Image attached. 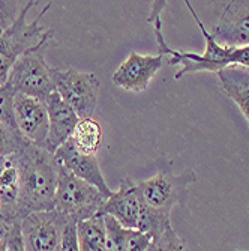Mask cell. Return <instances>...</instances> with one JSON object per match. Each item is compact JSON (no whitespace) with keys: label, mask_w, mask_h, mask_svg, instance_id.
Here are the masks:
<instances>
[{"label":"cell","mask_w":249,"mask_h":251,"mask_svg":"<svg viewBox=\"0 0 249 251\" xmlns=\"http://www.w3.org/2000/svg\"><path fill=\"white\" fill-rule=\"evenodd\" d=\"M15 153L21 175L17 220L23 221L33 212L53 211L59 173L54 153L27 140H23Z\"/></svg>","instance_id":"cell-1"},{"label":"cell","mask_w":249,"mask_h":251,"mask_svg":"<svg viewBox=\"0 0 249 251\" xmlns=\"http://www.w3.org/2000/svg\"><path fill=\"white\" fill-rule=\"evenodd\" d=\"M168 2H153L152 3V11L147 18L149 23L153 25V33L158 42V50L162 56H170V65H182V70L176 74V80H180L185 74L191 73H200V71H209L213 74H218L219 71L225 70L227 66L237 65V49L225 47L221 45L213 35L206 29L203 25V21L197 15L192 3L186 0V6L191 11L197 26L200 27L203 36L206 39V49L204 53H191V51H180V50H173L167 44L164 33H162V21H161V12L167 6Z\"/></svg>","instance_id":"cell-2"},{"label":"cell","mask_w":249,"mask_h":251,"mask_svg":"<svg viewBox=\"0 0 249 251\" xmlns=\"http://www.w3.org/2000/svg\"><path fill=\"white\" fill-rule=\"evenodd\" d=\"M36 3L38 2H29L23 5L18 11L6 15L0 21V84L8 81L15 60L39 44L50 30L41 26V20L51 8V3H47L33 21L27 23L26 17Z\"/></svg>","instance_id":"cell-3"},{"label":"cell","mask_w":249,"mask_h":251,"mask_svg":"<svg viewBox=\"0 0 249 251\" xmlns=\"http://www.w3.org/2000/svg\"><path fill=\"white\" fill-rule=\"evenodd\" d=\"M156 169L155 176L137 182V194L144 206L171 217L176 204L185 203L188 190L197 182V176L192 170L173 173V163L167 158L158 159Z\"/></svg>","instance_id":"cell-4"},{"label":"cell","mask_w":249,"mask_h":251,"mask_svg":"<svg viewBox=\"0 0 249 251\" xmlns=\"http://www.w3.org/2000/svg\"><path fill=\"white\" fill-rule=\"evenodd\" d=\"M53 36L54 30L50 29L39 44L24 51L15 60L6 83L17 94L45 101L54 92L53 68H50L45 60V51Z\"/></svg>","instance_id":"cell-5"},{"label":"cell","mask_w":249,"mask_h":251,"mask_svg":"<svg viewBox=\"0 0 249 251\" xmlns=\"http://www.w3.org/2000/svg\"><path fill=\"white\" fill-rule=\"evenodd\" d=\"M105 200L107 197L98 188L78 179L59 163L54 209L68 221L78 224L98 215Z\"/></svg>","instance_id":"cell-6"},{"label":"cell","mask_w":249,"mask_h":251,"mask_svg":"<svg viewBox=\"0 0 249 251\" xmlns=\"http://www.w3.org/2000/svg\"><path fill=\"white\" fill-rule=\"evenodd\" d=\"M54 90L69 104L80 119L92 118L99 101L101 81L93 73L77 70H53Z\"/></svg>","instance_id":"cell-7"},{"label":"cell","mask_w":249,"mask_h":251,"mask_svg":"<svg viewBox=\"0 0 249 251\" xmlns=\"http://www.w3.org/2000/svg\"><path fill=\"white\" fill-rule=\"evenodd\" d=\"M68 221L59 211H41L21 221V232L27 251H59Z\"/></svg>","instance_id":"cell-8"},{"label":"cell","mask_w":249,"mask_h":251,"mask_svg":"<svg viewBox=\"0 0 249 251\" xmlns=\"http://www.w3.org/2000/svg\"><path fill=\"white\" fill-rule=\"evenodd\" d=\"M17 129L29 143L45 148L48 139V111L45 102L27 95L17 94L14 98Z\"/></svg>","instance_id":"cell-9"},{"label":"cell","mask_w":249,"mask_h":251,"mask_svg":"<svg viewBox=\"0 0 249 251\" xmlns=\"http://www.w3.org/2000/svg\"><path fill=\"white\" fill-rule=\"evenodd\" d=\"M162 54H140L131 51L128 59L113 74V83L129 92H143L150 84L156 73L162 68Z\"/></svg>","instance_id":"cell-10"},{"label":"cell","mask_w":249,"mask_h":251,"mask_svg":"<svg viewBox=\"0 0 249 251\" xmlns=\"http://www.w3.org/2000/svg\"><path fill=\"white\" fill-rule=\"evenodd\" d=\"M225 47L242 49L249 45V0H234L224 8L219 21L210 32Z\"/></svg>","instance_id":"cell-11"},{"label":"cell","mask_w":249,"mask_h":251,"mask_svg":"<svg viewBox=\"0 0 249 251\" xmlns=\"http://www.w3.org/2000/svg\"><path fill=\"white\" fill-rule=\"evenodd\" d=\"M54 156L66 170H69L78 179L98 188L107 199L113 194V190L108 187L107 180L101 172V166L96 155L81 153L80 151L75 149L71 140H68L54 152Z\"/></svg>","instance_id":"cell-12"},{"label":"cell","mask_w":249,"mask_h":251,"mask_svg":"<svg viewBox=\"0 0 249 251\" xmlns=\"http://www.w3.org/2000/svg\"><path fill=\"white\" fill-rule=\"evenodd\" d=\"M140 214V199L137 194V182L131 177L120 180L119 188L105 200L98 215H110L117 220L125 229H137Z\"/></svg>","instance_id":"cell-13"},{"label":"cell","mask_w":249,"mask_h":251,"mask_svg":"<svg viewBox=\"0 0 249 251\" xmlns=\"http://www.w3.org/2000/svg\"><path fill=\"white\" fill-rule=\"evenodd\" d=\"M44 102L48 111V122H50L48 139L45 149H48L51 153H54L62 145H65L71 139L80 118L74 111V108L68 102H65L56 90Z\"/></svg>","instance_id":"cell-14"},{"label":"cell","mask_w":249,"mask_h":251,"mask_svg":"<svg viewBox=\"0 0 249 251\" xmlns=\"http://www.w3.org/2000/svg\"><path fill=\"white\" fill-rule=\"evenodd\" d=\"M20 164L17 153L0 158V211L2 220L0 223L18 221L17 206L20 199Z\"/></svg>","instance_id":"cell-15"},{"label":"cell","mask_w":249,"mask_h":251,"mask_svg":"<svg viewBox=\"0 0 249 251\" xmlns=\"http://www.w3.org/2000/svg\"><path fill=\"white\" fill-rule=\"evenodd\" d=\"M216 75L222 92L239 105L249 124V68L231 65Z\"/></svg>","instance_id":"cell-16"},{"label":"cell","mask_w":249,"mask_h":251,"mask_svg":"<svg viewBox=\"0 0 249 251\" xmlns=\"http://www.w3.org/2000/svg\"><path fill=\"white\" fill-rule=\"evenodd\" d=\"M69 140L81 153L96 155L102 143V128L93 118L80 119Z\"/></svg>","instance_id":"cell-17"},{"label":"cell","mask_w":249,"mask_h":251,"mask_svg":"<svg viewBox=\"0 0 249 251\" xmlns=\"http://www.w3.org/2000/svg\"><path fill=\"white\" fill-rule=\"evenodd\" d=\"M77 235L81 251H107L105 221L102 215H95L78 223Z\"/></svg>","instance_id":"cell-18"},{"label":"cell","mask_w":249,"mask_h":251,"mask_svg":"<svg viewBox=\"0 0 249 251\" xmlns=\"http://www.w3.org/2000/svg\"><path fill=\"white\" fill-rule=\"evenodd\" d=\"M105 221V244L107 251H126L128 229L110 215H102Z\"/></svg>","instance_id":"cell-19"},{"label":"cell","mask_w":249,"mask_h":251,"mask_svg":"<svg viewBox=\"0 0 249 251\" xmlns=\"http://www.w3.org/2000/svg\"><path fill=\"white\" fill-rule=\"evenodd\" d=\"M0 238L5 241L8 251H27L21 232V221L0 223Z\"/></svg>","instance_id":"cell-20"},{"label":"cell","mask_w":249,"mask_h":251,"mask_svg":"<svg viewBox=\"0 0 249 251\" xmlns=\"http://www.w3.org/2000/svg\"><path fill=\"white\" fill-rule=\"evenodd\" d=\"M15 95H17V92L8 83L0 84V124H5L14 129H17L15 115H14Z\"/></svg>","instance_id":"cell-21"},{"label":"cell","mask_w":249,"mask_h":251,"mask_svg":"<svg viewBox=\"0 0 249 251\" xmlns=\"http://www.w3.org/2000/svg\"><path fill=\"white\" fill-rule=\"evenodd\" d=\"M155 251H189V250L185 239L179 236V233L173 229V226H168L155 239Z\"/></svg>","instance_id":"cell-22"},{"label":"cell","mask_w":249,"mask_h":251,"mask_svg":"<svg viewBox=\"0 0 249 251\" xmlns=\"http://www.w3.org/2000/svg\"><path fill=\"white\" fill-rule=\"evenodd\" d=\"M23 140L24 139H23L17 129L5 124H0V158L15 153L20 145L23 143Z\"/></svg>","instance_id":"cell-23"},{"label":"cell","mask_w":249,"mask_h":251,"mask_svg":"<svg viewBox=\"0 0 249 251\" xmlns=\"http://www.w3.org/2000/svg\"><path fill=\"white\" fill-rule=\"evenodd\" d=\"M153 244V238L138 229H128L126 251H147Z\"/></svg>","instance_id":"cell-24"},{"label":"cell","mask_w":249,"mask_h":251,"mask_svg":"<svg viewBox=\"0 0 249 251\" xmlns=\"http://www.w3.org/2000/svg\"><path fill=\"white\" fill-rule=\"evenodd\" d=\"M59 251H81L78 235H77V224L75 223H68L66 229L62 236V242L59 247Z\"/></svg>","instance_id":"cell-25"},{"label":"cell","mask_w":249,"mask_h":251,"mask_svg":"<svg viewBox=\"0 0 249 251\" xmlns=\"http://www.w3.org/2000/svg\"><path fill=\"white\" fill-rule=\"evenodd\" d=\"M15 11H18V6H15L14 2H0V21Z\"/></svg>","instance_id":"cell-26"},{"label":"cell","mask_w":249,"mask_h":251,"mask_svg":"<svg viewBox=\"0 0 249 251\" xmlns=\"http://www.w3.org/2000/svg\"><path fill=\"white\" fill-rule=\"evenodd\" d=\"M0 251H8L6 250V244H5V241L0 238Z\"/></svg>","instance_id":"cell-27"},{"label":"cell","mask_w":249,"mask_h":251,"mask_svg":"<svg viewBox=\"0 0 249 251\" xmlns=\"http://www.w3.org/2000/svg\"><path fill=\"white\" fill-rule=\"evenodd\" d=\"M147 251H155V241H153V244H152V247L147 250Z\"/></svg>","instance_id":"cell-28"},{"label":"cell","mask_w":249,"mask_h":251,"mask_svg":"<svg viewBox=\"0 0 249 251\" xmlns=\"http://www.w3.org/2000/svg\"><path fill=\"white\" fill-rule=\"evenodd\" d=\"M248 211H249V206H248ZM234 251H249V250H234Z\"/></svg>","instance_id":"cell-29"},{"label":"cell","mask_w":249,"mask_h":251,"mask_svg":"<svg viewBox=\"0 0 249 251\" xmlns=\"http://www.w3.org/2000/svg\"><path fill=\"white\" fill-rule=\"evenodd\" d=\"M0 220H2V211H0Z\"/></svg>","instance_id":"cell-30"}]
</instances>
